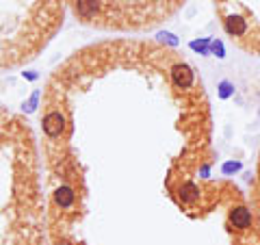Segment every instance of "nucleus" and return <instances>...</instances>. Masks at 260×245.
Wrapping results in <instances>:
<instances>
[{
    "label": "nucleus",
    "instance_id": "f257e3e1",
    "mask_svg": "<svg viewBox=\"0 0 260 245\" xmlns=\"http://www.w3.org/2000/svg\"><path fill=\"white\" fill-rule=\"evenodd\" d=\"M249 204H252L254 217L260 224V147L256 156V167H254V180H252V196H249Z\"/></svg>",
    "mask_w": 260,
    "mask_h": 245
}]
</instances>
